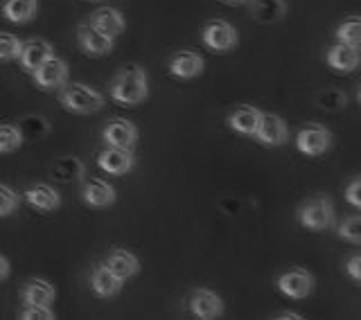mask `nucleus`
Masks as SVG:
<instances>
[{"mask_svg":"<svg viewBox=\"0 0 361 320\" xmlns=\"http://www.w3.org/2000/svg\"><path fill=\"white\" fill-rule=\"evenodd\" d=\"M97 165L102 171H106L111 176H124L129 174L135 165V156L131 149H120V147H106L104 152H99Z\"/></svg>","mask_w":361,"mask_h":320,"instance_id":"10","label":"nucleus"},{"mask_svg":"<svg viewBox=\"0 0 361 320\" xmlns=\"http://www.w3.org/2000/svg\"><path fill=\"white\" fill-rule=\"evenodd\" d=\"M50 174L54 180L66 183V185L68 183H77V180L84 178V163L75 156H63L52 165Z\"/></svg>","mask_w":361,"mask_h":320,"instance_id":"24","label":"nucleus"},{"mask_svg":"<svg viewBox=\"0 0 361 320\" xmlns=\"http://www.w3.org/2000/svg\"><path fill=\"white\" fill-rule=\"evenodd\" d=\"M259 116H262V111L255 109V106H237L231 116H228V127L240 133V135H246V138H253V133L257 129V122H259Z\"/></svg>","mask_w":361,"mask_h":320,"instance_id":"22","label":"nucleus"},{"mask_svg":"<svg viewBox=\"0 0 361 320\" xmlns=\"http://www.w3.org/2000/svg\"><path fill=\"white\" fill-rule=\"evenodd\" d=\"M23 199H25V203L30 205V208H34L37 212H43V214H50L54 210H59V205H61L59 192H56L52 185H45V183L27 187L25 194H23Z\"/></svg>","mask_w":361,"mask_h":320,"instance_id":"13","label":"nucleus"},{"mask_svg":"<svg viewBox=\"0 0 361 320\" xmlns=\"http://www.w3.org/2000/svg\"><path fill=\"white\" fill-rule=\"evenodd\" d=\"M56 291L48 280L32 278L20 287V300L25 307H52Z\"/></svg>","mask_w":361,"mask_h":320,"instance_id":"12","label":"nucleus"},{"mask_svg":"<svg viewBox=\"0 0 361 320\" xmlns=\"http://www.w3.org/2000/svg\"><path fill=\"white\" fill-rule=\"evenodd\" d=\"M316 106H321L325 111H341L345 104H348V97L343 90H338V88H327V90H321V93H316Z\"/></svg>","mask_w":361,"mask_h":320,"instance_id":"27","label":"nucleus"},{"mask_svg":"<svg viewBox=\"0 0 361 320\" xmlns=\"http://www.w3.org/2000/svg\"><path fill=\"white\" fill-rule=\"evenodd\" d=\"M16 127L23 135V140H39V138H43V135L50 133L48 120L41 118V116H25L16 124Z\"/></svg>","mask_w":361,"mask_h":320,"instance_id":"26","label":"nucleus"},{"mask_svg":"<svg viewBox=\"0 0 361 320\" xmlns=\"http://www.w3.org/2000/svg\"><path fill=\"white\" fill-rule=\"evenodd\" d=\"M9 269H11L9 266V259L5 255H0V282L9 278Z\"/></svg>","mask_w":361,"mask_h":320,"instance_id":"36","label":"nucleus"},{"mask_svg":"<svg viewBox=\"0 0 361 320\" xmlns=\"http://www.w3.org/2000/svg\"><path fill=\"white\" fill-rule=\"evenodd\" d=\"M251 16L257 23H278L287 14L285 0H251Z\"/></svg>","mask_w":361,"mask_h":320,"instance_id":"25","label":"nucleus"},{"mask_svg":"<svg viewBox=\"0 0 361 320\" xmlns=\"http://www.w3.org/2000/svg\"><path fill=\"white\" fill-rule=\"evenodd\" d=\"M102 138L109 147H120V149H133V144L138 142V129L135 124L129 120L116 118L106 122L104 131H102Z\"/></svg>","mask_w":361,"mask_h":320,"instance_id":"11","label":"nucleus"},{"mask_svg":"<svg viewBox=\"0 0 361 320\" xmlns=\"http://www.w3.org/2000/svg\"><path fill=\"white\" fill-rule=\"evenodd\" d=\"M39 11V0H3V16L9 23L25 25Z\"/></svg>","mask_w":361,"mask_h":320,"instance_id":"23","label":"nucleus"},{"mask_svg":"<svg viewBox=\"0 0 361 320\" xmlns=\"http://www.w3.org/2000/svg\"><path fill=\"white\" fill-rule=\"evenodd\" d=\"M109 95L113 101H118L122 106H138L149 95V82H147V73L140 66H124L113 77L109 84Z\"/></svg>","mask_w":361,"mask_h":320,"instance_id":"1","label":"nucleus"},{"mask_svg":"<svg viewBox=\"0 0 361 320\" xmlns=\"http://www.w3.org/2000/svg\"><path fill=\"white\" fill-rule=\"evenodd\" d=\"M221 3H226V5H248L251 0H221Z\"/></svg>","mask_w":361,"mask_h":320,"instance_id":"38","label":"nucleus"},{"mask_svg":"<svg viewBox=\"0 0 361 320\" xmlns=\"http://www.w3.org/2000/svg\"><path fill=\"white\" fill-rule=\"evenodd\" d=\"M276 320H300L302 316L300 314H278V316H274Z\"/></svg>","mask_w":361,"mask_h":320,"instance_id":"37","label":"nucleus"},{"mask_svg":"<svg viewBox=\"0 0 361 320\" xmlns=\"http://www.w3.org/2000/svg\"><path fill=\"white\" fill-rule=\"evenodd\" d=\"M325 61L338 73H353L359 66V48H353V45H345V43H336L327 50Z\"/></svg>","mask_w":361,"mask_h":320,"instance_id":"21","label":"nucleus"},{"mask_svg":"<svg viewBox=\"0 0 361 320\" xmlns=\"http://www.w3.org/2000/svg\"><path fill=\"white\" fill-rule=\"evenodd\" d=\"M18 203H20L18 194L11 187H7V185L0 183V219H3V216L14 214L18 210Z\"/></svg>","mask_w":361,"mask_h":320,"instance_id":"32","label":"nucleus"},{"mask_svg":"<svg viewBox=\"0 0 361 320\" xmlns=\"http://www.w3.org/2000/svg\"><path fill=\"white\" fill-rule=\"evenodd\" d=\"M201 41L212 52H228L240 41V34L226 20H208L201 30Z\"/></svg>","mask_w":361,"mask_h":320,"instance_id":"5","label":"nucleus"},{"mask_svg":"<svg viewBox=\"0 0 361 320\" xmlns=\"http://www.w3.org/2000/svg\"><path fill=\"white\" fill-rule=\"evenodd\" d=\"M82 199L86 205H90V208H109V205L116 203V190H113L111 183L93 178V180L84 183Z\"/></svg>","mask_w":361,"mask_h":320,"instance_id":"20","label":"nucleus"},{"mask_svg":"<svg viewBox=\"0 0 361 320\" xmlns=\"http://www.w3.org/2000/svg\"><path fill=\"white\" fill-rule=\"evenodd\" d=\"M88 25H93L97 32H102L109 39H116L124 32V18L118 9L113 7H99L88 18Z\"/></svg>","mask_w":361,"mask_h":320,"instance_id":"19","label":"nucleus"},{"mask_svg":"<svg viewBox=\"0 0 361 320\" xmlns=\"http://www.w3.org/2000/svg\"><path fill=\"white\" fill-rule=\"evenodd\" d=\"M32 79L43 90H59L68 82V63L52 54L32 73Z\"/></svg>","mask_w":361,"mask_h":320,"instance_id":"8","label":"nucleus"},{"mask_svg":"<svg viewBox=\"0 0 361 320\" xmlns=\"http://www.w3.org/2000/svg\"><path fill=\"white\" fill-rule=\"evenodd\" d=\"M23 41L9 32H0V61H14L20 54Z\"/></svg>","mask_w":361,"mask_h":320,"instance_id":"31","label":"nucleus"},{"mask_svg":"<svg viewBox=\"0 0 361 320\" xmlns=\"http://www.w3.org/2000/svg\"><path fill=\"white\" fill-rule=\"evenodd\" d=\"M359 190H361V180H359V176H355L353 180H350V185L345 187V192H343V197H345V201L353 205V208H361V197H359Z\"/></svg>","mask_w":361,"mask_h":320,"instance_id":"34","label":"nucleus"},{"mask_svg":"<svg viewBox=\"0 0 361 320\" xmlns=\"http://www.w3.org/2000/svg\"><path fill=\"white\" fill-rule=\"evenodd\" d=\"M345 271H348V276L353 282H361V255L359 253H355L345 261Z\"/></svg>","mask_w":361,"mask_h":320,"instance_id":"35","label":"nucleus"},{"mask_svg":"<svg viewBox=\"0 0 361 320\" xmlns=\"http://www.w3.org/2000/svg\"><path fill=\"white\" fill-rule=\"evenodd\" d=\"M52 54H54V50H52V45H50L48 41H43V39H32V41H25V43L20 45L18 61H20V66H23V70L34 73L45 59H50Z\"/></svg>","mask_w":361,"mask_h":320,"instance_id":"18","label":"nucleus"},{"mask_svg":"<svg viewBox=\"0 0 361 320\" xmlns=\"http://www.w3.org/2000/svg\"><path fill=\"white\" fill-rule=\"evenodd\" d=\"M332 131L323 124H305L296 135V149L302 156L316 158L332 149Z\"/></svg>","mask_w":361,"mask_h":320,"instance_id":"4","label":"nucleus"},{"mask_svg":"<svg viewBox=\"0 0 361 320\" xmlns=\"http://www.w3.org/2000/svg\"><path fill=\"white\" fill-rule=\"evenodd\" d=\"M169 73L178 79H195L203 73V68H206V61H203V56L192 52V50H180L176 54H172V59H169Z\"/></svg>","mask_w":361,"mask_h":320,"instance_id":"15","label":"nucleus"},{"mask_svg":"<svg viewBox=\"0 0 361 320\" xmlns=\"http://www.w3.org/2000/svg\"><path fill=\"white\" fill-rule=\"evenodd\" d=\"M298 223L314 233L327 230L334 226V205L327 197H314L305 201L298 210Z\"/></svg>","mask_w":361,"mask_h":320,"instance_id":"3","label":"nucleus"},{"mask_svg":"<svg viewBox=\"0 0 361 320\" xmlns=\"http://www.w3.org/2000/svg\"><path fill=\"white\" fill-rule=\"evenodd\" d=\"M104 266L116 273L118 278H122L124 282H127L129 278H135L140 273L138 257H135L127 248H113L109 253V257L104 259Z\"/></svg>","mask_w":361,"mask_h":320,"instance_id":"16","label":"nucleus"},{"mask_svg":"<svg viewBox=\"0 0 361 320\" xmlns=\"http://www.w3.org/2000/svg\"><path fill=\"white\" fill-rule=\"evenodd\" d=\"M20 320H54L56 314L50 309V307H25L20 314Z\"/></svg>","mask_w":361,"mask_h":320,"instance_id":"33","label":"nucleus"},{"mask_svg":"<svg viewBox=\"0 0 361 320\" xmlns=\"http://www.w3.org/2000/svg\"><path fill=\"white\" fill-rule=\"evenodd\" d=\"M59 104L68 113L90 116V113H97L104 109V95L82 82H66L59 88Z\"/></svg>","mask_w":361,"mask_h":320,"instance_id":"2","label":"nucleus"},{"mask_svg":"<svg viewBox=\"0 0 361 320\" xmlns=\"http://www.w3.org/2000/svg\"><path fill=\"white\" fill-rule=\"evenodd\" d=\"M278 291L291 300H305L314 291V276L307 269H291L278 278Z\"/></svg>","mask_w":361,"mask_h":320,"instance_id":"6","label":"nucleus"},{"mask_svg":"<svg viewBox=\"0 0 361 320\" xmlns=\"http://www.w3.org/2000/svg\"><path fill=\"white\" fill-rule=\"evenodd\" d=\"M336 39H338V43L359 48V43H361V20L357 16L343 20L341 25L336 27Z\"/></svg>","mask_w":361,"mask_h":320,"instance_id":"28","label":"nucleus"},{"mask_svg":"<svg viewBox=\"0 0 361 320\" xmlns=\"http://www.w3.org/2000/svg\"><path fill=\"white\" fill-rule=\"evenodd\" d=\"M188 309H190L192 316L199 318V320H214V318H219L224 314V300L210 289H197V291H192V295H190Z\"/></svg>","mask_w":361,"mask_h":320,"instance_id":"9","label":"nucleus"},{"mask_svg":"<svg viewBox=\"0 0 361 320\" xmlns=\"http://www.w3.org/2000/svg\"><path fill=\"white\" fill-rule=\"evenodd\" d=\"M338 237L343 239V242H350L359 246L361 244V216L359 214H350L343 219V223L338 226Z\"/></svg>","mask_w":361,"mask_h":320,"instance_id":"30","label":"nucleus"},{"mask_svg":"<svg viewBox=\"0 0 361 320\" xmlns=\"http://www.w3.org/2000/svg\"><path fill=\"white\" fill-rule=\"evenodd\" d=\"M124 280L118 278L116 273L109 271L104 264H99L90 273V289L97 295V298H116V295L122 291Z\"/></svg>","mask_w":361,"mask_h":320,"instance_id":"17","label":"nucleus"},{"mask_svg":"<svg viewBox=\"0 0 361 320\" xmlns=\"http://www.w3.org/2000/svg\"><path fill=\"white\" fill-rule=\"evenodd\" d=\"M253 138L264 144V147H282L289 140V129L287 122L280 116H274V113H262L257 122V129L253 133Z\"/></svg>","mask_w":361,"mask_h":320,"instance_id":"7","label":"nucleus"},{"mask_svg":"<svg viewBox=\"0 0 361 320\" xmlns=\"http://www.w3.org/2000/svg\"><path fill=\"white\" fill-rule=\"evenodd\" d=\"M23 135L16 124H0V154H14L20 149Z\"/></svg>","mask_w":361,"mask_h":320,"instance_id":"29","label":"nucleus"},{"mask_svg":"<svg viewBox=\"0 0 361 320\" xmlns=\"http://www.w3.org/2000/svg\"><path fill=\"white\" fill-rule=\"evenodd\" d=\"M77 43L90 56H102L113 50V39L104 37V34L97 32L93 25H88V23H82L77 27Z\"/></svg>","mask_w":361,"mask_h":320,"instance_id":"14","label":"nucleus"}]
</instances>
